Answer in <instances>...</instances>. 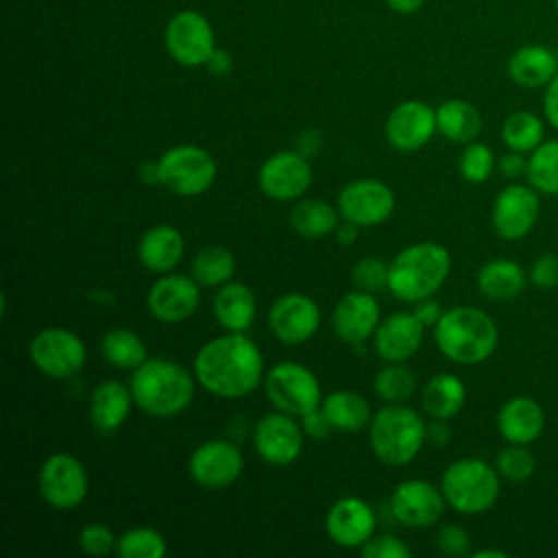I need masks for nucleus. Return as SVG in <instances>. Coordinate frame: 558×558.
Segmentation results:
<instances>
[{
    "label": "nucleus",
    "mask_w": 558,
    "mask_h": 558,
    "mask_svg": "<svg viewBox=\"0 0 558 558\" xmlns=\"http://www.w3.org/2000/svg\"><path fill=\"white\" fill-rule=\"evenodd\" d=\"M194 377L214 397L240 399L262 384L264 355L246 333L227 331L196 351Z\"/></svg>",
    "instance_id": "f257e3e1"
},
{
    "label": "nucleus",
    "mask_w": 558,
    "mask_h": 558,
    "mask_svg": "<svg viewBox=\"0 0 558 558\" xmlns=\"http://www.w3.org/2000/svg\"><path fill=\"white\" fill-rule=\"evenodd\" d=\"M196 384V377L183 364L168 357H148L131 373L129 388L142 412L155 418H172L190 408Z\"/></svg>",
    "instance_id": "f03ea898"
},
{
    "label": "nucleus",
    "mask_w": 558,
    "mask_h": 558,
    "mask_svg": "<svg viewBox=\"0 0 558 558\" xmlns=\"http://www.w3.org/2000/svg\"><path fill=\"white\" fill-rule=\"evenodd\" d=\"M434 342L447 360L473 366L495 353L499 329L484 310L458 305L445 310L440 320L434 325Z\"/></svg>",
    "instance_id": "7ed1b4c3"
},
{
    "label": "nucleus",
    "mask_w": 558,
    "mask_h": 558,
    "mask_svg": "<svg viewBox=\"0 0 558 558\" xmlns=\"http://www.w3.org/2000/svg\"><path fill=\"white\" fill-rule=\"evenodd\" d=\"M388 292L405 303L434 296L451 272V253L438 242H416L401 248L388 264Z\"/></svg>",
    "instance_id": "20e7f679"
},
{
    "label": "nucleus",
    "mask_w": 558,
    "mask_h": 558,
    "mask_svg": "<svg viewBox=\"0 0 558 558\" xmlns=\"http://www.w3.org/2000/svg\"><path fill=\"white\" fill-rule=\"evenodd\" d=\"M427 423L421 414L403 403H386L368 423V440L377 460L388 466L410 464L425 440Z\"/></svg>",
    "instance_id": "39448f33"
},
{
    "label": "nucleus",
    "mask_w": 558,
    "mask_h": 558,
    "mask_svg": "<svg viewBox=\"0 0 558 558\" xmlns=\"http://www.w3.org/2000/svg\"><path fill=\"white\" fill-rule=\"evenodd\" d=\"M495 464L482 458H460L442 471L440 490L456 512L482 514L495 506L501 488Z\"/></svg>",
    "instance_id": "423d86ee"
},
{
    "label": "nucleus",
    "mask_w": 558,
    "mask_h": 558,
    "mask_svg": "<svg viewBox=\"0 0 558 558\" xmlns=\"http://www.w3.org/2000/svg\"><path fill=\"white\" fill-rule=\"evenodd\" d=\"M218 174L209 150L194 144H177L159 157V185L177 196H201Z\"/></svg>",
    "instance_id": "0eeeda50"
},
{
    "label": "nucleus",
    "mask_w": 558,
    "mask_h": 558,
    "mask_svg": "<svg viewBox=\"0 0 558 558\" xmlns=\"http://www.w3.org/2000/svg\"><path fill=\"white\" fill-rule=\"evenodd\" d=\"M264 392L275 410L303 416L323 401L318 377L301 362H277L264 375Z\"/></svg>",
    "instance_id": "6e6552de"
},
{
    "label": "nucleus",
    "mask_w": 558,
    "mask_h": 558,
    "mask_svg": "<svg viewBox=\"0 0 558 558\" xmlns=\"http://www.w3.org/2000/svg\"><path fill=\"white\" fill-rule=\"evenodd\" d=\"M37 488L50 508L74 510L87 497L89 477L76 456L57 451L41 462L37 473Z\"/></svg>",
    "instance_id": "1a4fd4ad"
},
{
    "label": "nucleus",
    "mask_w": 558,
    "mask_h": 558,
    "mask_svg": "<svg viewBox=\"0 0 558 558\" xmlns=\"http://www.w3.org/2000/svg\"><path fill=\"white\" fill-rule=\"evenodd\" d=\"M85 342L65 327H46L28 342V357L48 377L68 379L85 364Z\"/></svg>",
    "instance_id": "9d476101"
},
{
    "label": "nucleus",
    "mask_w": 558,
    "mask_h": 558,
    "mask_svg": "<svg viewBox=\"0 0 558 558\" xmlns=\"http://www.w3.org/2000/svg\"><path fill=\"white\" fill-rule=\"evenodd\" d=\"M163 41L168 54L185 68L205 65L216 50V37L209 20L192 9H183L170 17Z\"/></svg>",
    "instance_id": "9b49d317"
},
{
    "label": "nucleus",
    "mask_w": 558,
    "mask_h": 558,
    "mask_svg": "<svg viewBox=\"0 0 558 558\" xmlns=\"http://www.w3.org/2000/svg\"><path fill=\"white\" fill-rule=\"evenodd\" d=\"M541 214V194L530 183H508L493 201L490 222L499 238L521 240L525 238Z\"/></svg>",
    "instance_id": "f8f14e48"
},
{
    "label": "nucleus",
    "mask_w": 558,
    "mask_h": 558,
    "mask_svg": "<svg viewBox=\"0 0 558 558\" xmlns=\"http://www.w3.org/2000/svg\"><path fill=\"white\" fill-rule=\"evenodd\" d=\"M242 451L227 438H211L201 442L187 460L192 480L209 490H222L231 486L242 475Z\"/></svg>",
    "instance_id": "ddd939ff"
},
{
    "label": "nucleus",
    "mask_w": 558,
    "mask_h": 558,
    "mask_svg": "<svg viewBox=\"0 0 558 558\" xmlns=\"http://www.w3.org/2000/svg\"><path fill=\"white\" fill-rule=\"evenodd\" d=\"M395 192L379 179L349 181L338 194V211L357 227H377L395 211Z\"/></svg>",
    "instance_id": "4468645a"
},
{
    "label": "nucleus",
    "mask_w": 558,
    "mask_h": 558,
    "mask_svg": "<svg viewBox=\"0 0 558 558\" xmlns=\"http://www.w3.org/2000/svg\"><path fill=\"white\" fill-rule=\"evenodd\" d=\"M388 508L392 519L405 527H432L440 521L447 499L440 486L427 480H403L395 486Z\"/></svg>",
    "instance_id": "2eb2a0df"
},
{
    "label": "nucleus",
    "mask_w": 558,
    "mask_h": 558,
    "mask_svg": "<svg viewBox=\"0 0 558 558\" xmlns=\"http://www.w3.org/2000/svg\"><path fill=\"white\" fill-rule=\"evenodd\" d=\"M312 177V163L305 155L296 148L279 150L262 163L257 185L272 201H296L310 190Z\"/></svg>",
    "instance_id": "dca6fc26"
},
{
    "label": "nucleus",
    "mask_w": 558,
    "mask_h": 558,
    "mask_svg": "<svg viewBox=\"0 0 558 558\" xmlns=\"http://www.w3.org/2000/svg\"><path fill=\"white\" fill-rule=\"evenodd\" d=\"M303 438L305 434L301 423L281 410L264 414L253 427L255 451L264 462L272 466L292 464L301 456Z\"/></svg>",
    "instance_id": "f3484780"
},
{
    "label": "nucleus",
    "mask_w": 558,
    "mask_h": 558,
    "mask_svg": "<svg viewBox=\"0 0 558 558\" xmlns=\"http://www.w3.org/2000/svg\"><path fill=\"white\" fill-rule=\"evenodd\" d=\"M201 303V286L190 275L166 272L161 275L146 294V307L153 318L174 325L187 320Z\"/></svg>",
    "instance_id": "a211bd4d"
},
{
    "label": "nucleus",
    "mask_w": 558,
    "mask_h": 558,
    "mask_svg": "<svg viewBox=\"0 0 558 558\" xmlns=\"http://www.w3.org/2000/svg\"><path fill=\"white\" fill-rule=\"evenodd\" d=\"M320 325L318 303L303 292L281 294L268 310V329L283 344L307 342Z\"/></svg>",
    "instance_id": "6ab92c4d"
},
{
    "label": "nucleus",
    "mask_w": 558,
    "mask_h": 558,
    "mask_svg": "<svg viewBox=\"0 0 558 558\" xmlns=\"http://www.w3.org/2000/svg\"><path fill=\"white\" fill-rule=\"evenodd\" d=\"M436 129V109L423 100L399 102L386 120V140L401 153H414L423 148Z\"/></svg>",
    "instance_id": "aec40b11"
},
{
    "label": "nucleus",
    "mask_w": 558,
    "mask_h": 558,
    "mask_svg": "<svg viewBox=\"0 0 558 558\" xmlns=\"http://www.w3.org/2000/svg\"><path fill=\"white\" fill-rule=\"evenodd\" d=\"M377 527L375 510L360 497L338 499L325 514L327 536L347 549H360Z\"/></svg>",
    "instance_id": "412c9836"
},
{
    "label": "nucleus",
    "mask_w": 558,
    "mask_h": 558,
    "mask_svg": "<svg viewBox=\"0 0 558 558\" xmlns=\"http://www.w3.org/2000/svg\"><path fill=\"white\" fill-rule=\"evenodd\" d=\"M381 310L379 301L373 296V292L366 290H353L347 292L333 307L331 325L340 340L349 344H362L366 342L377 325L381 323Z\"/></svg>",
    "instance_id": "4be33fe9"
},
{
    "label": "nucleus",
    "mask_w": 558,
    "mask_h": 558,
    "mask_svg": "<svg viewBox=\"0 0 558 558\" xmlns=\"http://www.w3.org/2000/svg\"><path fill=\"white\" fill-rule=\"evenodd\" d=\"M425 325L414 312L388 314L373 333V349L384 362H405L418 353Z\"/></svg>",
    "instance_id": "5701e85b"
},
{
    "label": "nucleus",
    "mask_w": 558,
    "mask_h": 558,
    "mask_svg": "<svg viewBox=\"0 0 558 558\" xmlns=\"http://www.w3.org/2000/svg\"><path fill=\"white\" fill-rule=\"evenodd\" d=\"M495 423L499 436L506 442L532 445L545 429V410L536 399L527 395H514L499 405Z\"/></svg>",
    "instance_id": "b1692460"
},
{
    "label": "nucleus",
    "mask_w": 558,
    "mask_h": 558,
    "mask_svg": "<svg viewBox=\"0 0 558 558\" xmlns=\"http://www.w3.org/2000/svg\"><path fill=\"white\" fill-rule=\"evenodd\" d=\"M183 253H185L183 235L172 225L150 227L148 231H144L137 244L140 264L155 275L172 272L183 259Z\"/></svg>",
    "instance_id": "393cba45"
},
{
    "label": "nucleus",
    "mask_w": 558,
    "mask_h": 558,
    "mask_svg": "<svg viewBox=\"0 0 558 558\" xmlns=\"http://www.w3.org/2000/svg\"><path fill=\"white\" fill-rule=\"evenodd\" d=\"M133 392L118 379H105L92 390L89 418L96 432L113 434L129 418L133 405Z\"/></svg>",
    "instance_id": "a878e982"
},
{
    "label": "nucleus",
    "mask_w": 558,
    "mask_h": 558,
    "mask_svg": "<svg viewBox=\"0 0 558 558\" xmlns=\"http://www.w3.org/2000/svg\"><path fill=\"white\" fill-rule=\"evenodd\" d=\"M558 72V54L545 44H523L508 59V76L525 87H545Z\"/></svg>",
    "instance_id": "bb28decb"
},
{
    "label": "nucleus",
    "mask_w": 558,
    "mask_h": 558,
    "mask_svg": "<svg viewBox=\"0 0 558 558\" xmlns=\"http://www.w3.org/2000/svg\"><path fill=\"white\" fill-rule=\"evenodd\" d=\"M257 301L248 286L229 281L218 288L214 296V316L225 331L244 333L255 323Z\"/></svg>",
    "instance_id": "cd10ccee"
},
{
    "label": "nucleus",
    "mask_w": 558,
    "mask_h": 558,
    "mask_svg": "<svg viewBox=\"0 0 558 558\" xmlns=\"http://www.w3.org/2000/svg\"><path fill=\"white\" fill-rule=\"evenodd\" d=\"M530 277L523 266L508 257H495L486 262L477 272V290L488 301L506 303L523 294Z\"/></svg>",
    "instance_id": "c85d7f7f"
},
{
    "label": "nucleus",
    "mask_w": 558,
    "mask_h": 558,
    "mask_svg": "<svg viewBox=\"0 0 558 558\" xmlns=\"http://www.w3.org/2000/svg\"><path fill=\"white\" fill-rule=\"evenodd\" d=\"M466 401V386L453 373H436L421 390V405L429 418H453Z\"/></svg>",
    "instance_id": "c756f323"
},
{
    "label": "nucleus",
    "mask_w": 558,
    "mask_h": 558,
    "mask_svg": "<svg viewBox=\"0 0 558 558\" xmlns=\"http://www.w3.org/2000/svg\"><path fill=\"white\" fill-rule=\"evenodd\" d=\"M438 133L453 144H471L482 133V116L477 107L462 98H451L436 109Z\"/></svg>",
    "instance_id": "7c9ffc66"
},
{
    "label": "nucleus",
    "mask_w": 558,
    "mask_h": 558,
    "mask_svg": "<svg viewBox=\"0 0 558 558\" xmlns=\"http://www.w3.org/2000/svg\"><path fill=\"white\" fill-rule=\"evenodd\" d=\"M320 408L327 414L331 427L338 432H360L373 418L368 401L353 390L329 392L327 397H323Z\"/></svg>",
    "instance_id": "2f4dec72"
},
{
    "label": "nucleus",
    "mask_w": 558,
    "mask_h": 558,
    "mask_svg": "<svg viewBox=\"0 0 558 558\" xmlns=\"http://www.w3.org/2000/svg\"><path fill=\"white\" fill-rule=\"evenodd\" d=\"M340 218L338 207L320 198H303L290 209V227L303 238H325L333 233Z\"/></svg>",
    "instance_id": "473e14b6"
},
{
    "label": "nucleus",
    "mask_w": 558,
    "mask_h": 558,
    "mask_svg": "<svg viewBox=\"0 0 558 558\" xmlns=\"http://www.w3.org/2000/svg\"><path fill=\"white\" fill-rule=\"evenodd\" d=\"M100 353L113 368L120 371H135L148 360L144 340L126 327H111L105 331L100 340Z\"/></svg>",
    "instance_id": "72a5a7b5"
},
{
    "label": "nucleus",
    "mask_w": 558,
    "mask_h": 558,
    "mask_svg": "<svg viewBox=\"0 0 558 558\" xmlns=\"http://www.w3.org/2000/svg\"><path fill=\"white\" fill-rule=\"evenodd\" d=\"M190 275L201 288H220L233 279L235 257L225 246H205L192 257Z\"/></svg>",
    "instance_id": "f704fd0d"
},
{
    "label": "nucleus",
    "mask_w": 558,
    "mask_h": 558,
    "mask_svg": "<svg viewBox=\"0 0 558 558\" xmlns=\"http://www.w3.org/2000/svg\"><path fill=\"white\" fill-rule=\"evenodd\" d=\"M527 183L545 196H558V137L543 140L527 155Z\"/></svg>",
    "instance_id": "c9c22d12"
},
{
    "label": "nucleus",
    "mask_w": 558,
    "mask_h": 558,
    "mask_svg": "<svg viewBox=\"0 0 558 558\" xmlns=\"http://www.w3.org/2000/svg\"><path fill=\"white\" fill-rule=\"evenodd\" d=\"M545 140V122L532 111H512L501 124V142L506 148L530 155Z\"/></svg>",
    "instance_id": "e433bc0d"
},
{
    "label": "nucleus",
    "mask_w": 558,
    "mask_h": 558,
    "mask_svg": "<svg viewBox=\"0 0 558 558\" xmlns=\"http://www.w3.org/2000/svg\"><path fill=\"white\" fill-rule=\"evenodd\" d=\"M373 390L386 403H403L414 395L416 377L403 362H386L373 379Z\"/></svg>",
    "instance_id": "4c0bfd02"
},
{
    "label": "nucleus",
    "mask_w": 558,
    "mask_h": 558,
    "mask_svg": "<svg viewBox=\"0 0 558 558\" xmlns=\"http://www.w3.org/2000/svg\"><path fill=\"white\" fill-rule=\"evenodd\" d=\"M168 543L155 527H131L118 536L116 556L120 558H163Z\"/></svg>",
    "instance_id": "58836bf2"
},
{
    "label": "nucleus",
    "mask_w": 558,
    "mask_h": 558,
    "mask_svg": "<svg viewBox=\"0 0 558 558\" xmlns=\"http://www.w3.org/2000/svg\"><path fill=\"white\" fill-rule=\"evenodd\" d=\"M495 469L499 477L508 482H525L536 471V458L527 449V445H506L495 456Z\"/></svg>",
    "instance_id": "ea45409f"
},
{
    "label": "nucleus",
    "mask_w": 558,
    "mask_h": 558,
    "mask_svg": "<svg viewBox=\"0 0 558 558\" xmlns=\"http://www.w3.org/2000/svg\"><path fill=\"white\" fill-rule=\"evenodd\" d=\"M458 168H460V177L466 183L477 185V183H484L490 179L493 170L497 168V159L488 144L471 142V144H464Z\"/></svg>",
    "instance_id": "a19ab883"
},
{
    "label": "nucleus",
    "mask_w": 558,
    "mask_h": 558,
    "mask_svg": "<svg viewBox=\"0 0 558 558\" xmlns=\"http://www.w3.org/2000/svg\"><path fill=\"white\" fill-rule=\"evenodd\" d=\"M388 270L390 266L379 259V257H362L355 262L353 270H351V279H353V286L357 290H366V292H379V290H388Z\"/></svg>",
    "instance_id": "79ce46f5"
},
{
    "label": "nucleus",
    "mask_w": 558,
    "mask_h": 558,
    "mask_svg": "<svg viewBox=\"0 0 558 558\" xmlns=\"http://www.w3.org/2000/svg\"><path fill=\"white\" fill-rule=\"evenodd\" d=\"M78 547L87 556H109L118 549V536L105 523H87L78 532Z\"/></svg>",
    "instance_id": "37998d69"
},
{
    "label": "nucleus",
    "mask_w": 558,
    "mask_h": 558,
    "mask_svg": "<svg viewBox=\"0 0 558 558\" xmlns=\"http://www.w3.org/2000/svg\"><path fill=\"white\" fill-rule=\"evenodd\" d=\"M436 547L449 558H462L471 554V534L458 523H442L436 530Z\"/></svg>",
    "instance_id": "c03bdc74"
},
{
    "label": "nucleus",
    "mask_w": 558,
    "mask_h": 558,
    "mask_svg": "<svg viewBox=\"0 0 558 558\" xmlns=\"http://www.w3.org/2000/svg\"><path fill=\"white\" fill-rule=\"evenodd\" d=\"M362 558H410L412 549L392 534H373L362 547Z\"/></svg>",
    "instance_id": "a18cd8bd"
},
{
    "label": "nucleus",
    "mask_w": 558,
    "mask_h": 558,
    "mask_svg": "<svg viewBox=\"0 0 558 558\" xmlns=\"http://www.w3.org/2000/svg\"><path fill=\"white\" fill-rule=\"evenodd\" d=\"M532 286L541 290H549L558 286V255L556 253H543L538 255L527 272Z\"/></svg>",
    "instance_id": "49530a36"
},
{
    "label": "nucleus",
    "mask_w": 558,
    "mask_h": 558,
    "mask_svg": "<svg viewBox=\"0 0 558 558\" xmlns=\"http://www.w3.org/2000/svg\"><path fill=\"white\" fill-rule=\"evenodd\" d=\"M301 418V427H303V434L314 438V440H325L329 434H331V423L327 418V414L323 412V408H314L310 412H305Z\"/></svg>",
    "instance_id": "de8ad7c7"
},
{
    "label": "nucleus",
    "mask_w": 558,
    "mask_h": 558,
    "mask_svg": "<svg viewBox=\"0 0 558 558\" xmlns=\"http://www.w3.org/2000/svg\"><path fill=\"white\" fill-rule=\"evenodd\" d=\"M497 170L506 177V179H510V181H514V179H519V177H525V172H527V157H525V153H517V150H506L499 159H497Z\"/></svg>",
    "instance_id": "09e8293b"
},
{
    "label": "nucleus",
    "mask_w": 558,
    "mask_h": 558,
    "mask_svg": "<svg viewBox=\"0 0 558 558\" xmlns=\"http://www.w3.org/2000/svg\"><path fill=\"white\" fill-rule=\"evenodd\" d=\"M543 116L549 122L551 129L558 131V72L556 76L545 85L543 94Z\"/></svg>",
    "instance_id": "8fccbe9b"
},
{
    "label": "nucleus",
    "mask_w": 558,
    "mask_h": 558,
    "mask_svg": "<svg viewBox=\"0 0 558 558\" xmlns=\"http://www.w3.org/2000/svg\"><path fill=\"white\" fill-rule=\"evenodd\" d=\"M442 312H445L442 305H440L436 299H432V296H427V299L414 303V316H416L425 327H434V325L440 320Z\"/></svg>",
    "instance_id": "3c124183"
},
{
    "label": "nucleus",
    "mask_w": 558,
    "mask_h": 558,
    "mask_svg": "<svg viewBox=\"0 0 558 558\" xmlns=\"http://www.w3.org/2000/svg\"><path fill=\"white\" fill-rule=\"evenodd\" d=\"M425 440L434 447H447L451 440V429L445 418H432L425 427Z\"/></svg>",
    "instance_id": "603ef678"
},
{
    "label": "nucleus",
    "mask_w": 558,
    "mask_h": 558,
    "mask_svg": "<svg viewBox=\"0 0 558 558\" xmlns=\"http://www.w3.org/2000/svg\"><path fill=\"white\" fill-rule=\"evenodd\" d=\"M320 144H323L320 133L314 131V129H307V131H303V133L299 135V140H296V150H299L301 155H305L307 159H312V157L320 150Z\"/></svg>",
    "instance_id": "864d4df0"
},
{
    "label": "nucleus",
    "mask_w": 558,
    "mask_h": 558,
    "mask_svg": "<svg viewBox=\"0 0 558 558\" xmlns=\"http://www.w3.org/2000/svg\"><path fill=\"white\" fill-rule=\"evenodd\" d=\"M231 65H233L231 54H229L227 50H220V48H216L214 54L209 57V61L205 63V68H207L214 76H227V74L231 72Z\"/></svg>",
    "instance_id": "5fc2aeb1"
},
{
    "label": "nucleus",
    "mask_w": 558,
    "mask_h": 558,
    "mask_svg": "<svg viewBox=\"0 0 558 558\" xmlns=\"http://www.w3.org/2000/svg\"><path fill=\"white\" fill-rule=\"evenodd\" d=\"M357 235H360V227L355 222H351V220H344V218H342V222H338V227L333 231L336 242L342 244V246L353 244L357 240Z\"/></svg>",
    "instance_id": "6e6d98bb"
},
{
    "label": "nucleus",
    "mask_w": 558,
    "mask_h": 558,
    "mask_svg": "<svg viewBox=\"0 0 558 558\" xmlns=\"http://www.w3.org/2000/svg\"><path fill=\"white\" fill-rule=\"evenodd\" d=\"M137 177L142 183L146 185H157L161 181L159 177V159L155 161H144L140 168H137Z\"/></svg>",
    "instance_id": "4d7b16f0"
},
{
    "label": "nucleus",
    "mask_w": 558,
    "mask_h": 558,
    "mask_svg": "<svg viewBox=\"0 0 558 558\" xmlns=\"http://www.w3.org/2000/svg\"><path fill=\"white\" fill-rule=\"evenodd\" d=\"M386 2L397 13H414V11H418L425 4V0H386Z\"/></svg>",
    "instance_id": "13d9d810"
},
{
    "label": "nucleus",
    "mask_w": 558,
    "mask_h": 558,
    "mask_svg": "<svg viewBox=\"0 0 558 558\" xmlns=\"http://www.w3.org/2000/svg\"><path fill=\"white\" fill-rule=\"evenodd\" d=\"M473 558H506L508 554L501 551V549H477V551H471Z\"/></svg>",
    "instance_id": "bf43d9fd"
},
{
    "label": "nucleus",
    "mask_w": 558,
    "mask_h": 558,
    "mask_svg": "<svg viewBox=\"0 0 558 558\" xmlns=\"http://www.w3.org/2000/svg\"><path fill=\"white\" fill-rule=\"evenodd\" d=\"M554 4H556V9H558V0H554Z\"/></svg>",
    "instance_id": "052dcab7"
}]
</instances>
